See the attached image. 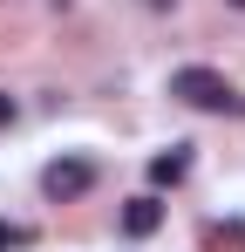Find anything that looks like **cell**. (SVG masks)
Here are the masks:
<instances>
[{
  "label": "cell",
  "instance_id": "1",
  "mask_svg": "<svg viewBox=\"0 0 245 252\" xmlns=\"http://www.w3.org/2000/svg\"><path fill=\"white\" fill-rule=\"evenodd\" d=\"M170 95L191 102V109H211V116H239L245 109V95L225 82L218 68H177V75H170Z\"/></svg>",
  "mask_w": 245,
  "mask_h": 252
},
{
  "label": "cell",
  "instance_id": "2",
  "mask_svg": "<svg viewBox=\"0 0 245 252\" xmlns=\"http://www.w3.org/2000/svg\"><path fill=\"white\" fill-rule=\"evenodd\" d=\"M89 184H95V164H89V157H55V164L41 170V191H48L55 205H68V198H82Z\"/></svg>",
  "mask_w": 245,
  "mask_h": 252
},
{
  "label": "cell",
  "instance_id": "3",
  "mask_svg": "<svg viewBox=\"0 0 245 252\" xmlns=\"http://www.w3.org/2000/svg\"><path fill=\"white\" fill-rule=\"evenodd\" d=\"M157 225H163V205H157V198H129V205H122V232H129V239H150Z\"/></svg>",
  "mask_w": 245,
  "mask_h": 252
},
{
  "label": "cell",
  "instance_id": "4",
  "mask_svg": "<svg viewBox=\"0 0 245 252\" xmlns=\"http://www.w3.org/2000/svg\"><path fill=\"white\" fill-rule=\"evenodd\" d=\"M184 170H191V150L177 143V150H163V157H150V184H184Z\"/></svg>",
  "mask_w": 245,
  "mask_h": 252
},
{
  "label": "cell",
  "instance_id": "5",
  "mask_svg": "<svg viewBox=\"0 0 245 252\" xmlns=\"http://www.w3.org/2000/svg\"><path fill=\"white\" fill-rule=\"evenodd\" d=\"M204 246H239L245 252V225H204Z\"/></svg>",
  "mask_w": 245,
  "mask_h": 252
},
{
  "label": "cell",
  "instance_id": "6",
  "mask_svg": "<svg viewBox=\"0 0 245 252\" xmlns=\"http://www.w3.org/2000/svg\"><path fill=\"white\" fill-rule=\"evenodd\" d=\"M28 239H34V232H28V225H7V218H0V252H14V246H28Z\"/></svg>",
  "mask_w": 245,
  "mask_h": 252
},
{
  "label": "cell",
  "instance_id": "7",
  "mask_svg": "<svg viewBox=\"0 0 245 252\" xmlns=\"http://www.w3.org/2000/svg\"><path fill=\"white\" fill-rule=\"evenodd\" d=\"M14 116H21V102H14V95H0V123H14Z\"/></svg>",
  "mask_w": 245,
  "mask_h": 252
},
{
  "label": "cell",
  "instance_id": "8",
  "mask_svg": "<svg viewBox=\"0 0 245 252\" xmlns=\"http://www.w3.org/2000/svg\"><path fill=\"white\" fill-rule=\"evenodd\" d=\"M232 7H245V0H232Z\"/></svg>",
  "mask_w": 245,
  "mask_h": 252
}]
</instances>
